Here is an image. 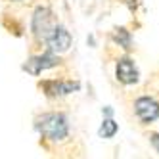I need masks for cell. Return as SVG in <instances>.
Instances as JSON below:
<instances>
[{
  "instance_id": "obj_1",
  "label": "cell",
  "mask_w": 159,
  "mask_h": 159,
  "mask_svg": "<svg viewBox=\"0 0 159 159\" xmlns=\"http://www.w3.org/2000/svg\"><path fill=\"white\" fill-rule=\"evenodd\" d=\"M35 129L42 138H46L50 142H61L69 134V123H67V117L63 113L48 111L35 119Z\"/></svg>"
},
{
  "instance_id": "obj_10",
  "label": "cell",
  "mask_w": 159,
  "mask_h": 159,
  "mask_svg": "<svg viewBox=\"0 0 159 159\" xmlns=\"http://www.w3.org/2000/svg\"><path fill=\"white\" fill-rule=\"evenodd\" d=\"M148 138H150V144L153 146V150L159 153V132H150V134H148Z\"/></svg>"
},
{
  "instance_id": "obj_3",
  "label": "cell",
  "mask_w": 159,
  "mask_h": 159,
  "mask_svg": "<svg viewBox=\"0 0 159 159\" xmlns=\"http://www.w3.org/2000/svg\"><path fill=\"white\" fill-rule=\"evenodd\" d=\"M56 25H58V21H56L52 10H48V8H37L35 16H33V33H35L37 39L46 40Z\"/></svg>"
},
{
  "instance_id": "obj_11",
  "label": "cell",
  "mask_w": 159,
  "mask_h": 159,
  "mask_svg": "<svg viewBox=\"0 0 159 159\" xmlns=\"http://www.w3.org/2000/svg\"><path fill=\"white\" fill-rule=\"evenodd\" d=\"M14 2H19V0H14Z\"/></svg>"
},
{
  "instance_id": "obj_6",
  "label": "cell",
  "mask_w": 159,
  "mask_h": 159,
  "mask_svg": "<svg viewBox=\"0 0 159 159\" xmlns=\"http://www.w3.org/2000/svg\"><path fill=\"white\" fill-rule=\"evenodd\" d=\"M40 88L44 90V94L50 96V98H58V96H65V94H71L75 90L81 88V83L79 81H44L40 83Z\"/></svg>"
},
{
  "instance_id": "obj_4",
  "label": "cell",
  "mask_w": 159,
  "mask_h": 159,
  "mask_svg": "<svg viewBox=\"0 0 159 159\" xmlns=\"http://www.w3.org/2000/svg\"><path fill=\"white\" fill-rule=\"evenodd\" d=\"M115 77H117V81L125 86H130V84H136L138 83V79H140V71H138V67H136L134 60L130 58H121L117 61V67H115Z\"/></svg>"
},
{
  "instance_id": "obj_9",
  "label": "cell",
  "mask_w": 159,
  "mask_h": 159,
  "mask_svg": "<svg viewBox=\"0 0 159 159\" xmlns=\"http://www.w3.org/2000/svg\"><path fill=\"white\" fill-rule=\"evenodd\" d=\"M113 40H115L121 48H125V50L130 48V33L125 27H119V29L113 31Z\"/></svg>"
},
{
  "instance_id": "obj_8",
  "label": "cell",
  "mask_w": 159,
  "mask_h": 159,
  "mask_svg": "<svg viewBox=\"0 0 159 159\" xmlns=\"http://www.w3.org/2000/svg\"><path fill=\"white\" fill-rule=\"evenodd\" d=\"M117 130H119V127H117V123L113 121L111 117H106L104 121H102V127H100L98 134L102 136V138H113V136L117 134Z\"/></svg>"
},
{
  "instance_id": "obj_5",
  "label": "cell",
  "mask_w": 159,
  "mask_h": 159,
  "mask_svg": "<svg viewBox=\"0 0 159 159\" xmlns=\"http://www.w3.org/2000/svg\"><path fill=\"white\" fill-rule=\"evenodd\" d=\"M60 63V58L56 56L54 52H44V54H39V56H33V58L27 60L25 63V69L31 73V75H40L44 69H50V67H56Z\"/></svg>"
},
{
  "instance_id": "obj_2",
  "label": "cell",
  "mask_w": 159,
  "mask_h": 159,
  "mask_svg": "<svg viewBox=\"0 0 159 159\" xmlns=\"http://www.w3.org/2000/svg\"><path fill=\"white\" fill-rule=\"evenodd\" d=\"M134 115L142 125H152L159 119V102L152 96H140L134 100Z\"/></svg>"
},
{
  "instance_id": "obj_7",
  "label": "cell",
  "mask_w": 159,
  "mask_h": 159,
  "mask_svg": "<svg viewBox=\"0 0 159 159\" xmlns=\"http://www.w3.org/2000/svg\"><path fill=\"white\" fill-rule=\"evenodd\" d=\"M44 42L48 44V50L54 52V54L56 52H65V50H69V46H71V35H69V31H67L63 25L58 23Z\"/></svg>"
}]
</instances>
